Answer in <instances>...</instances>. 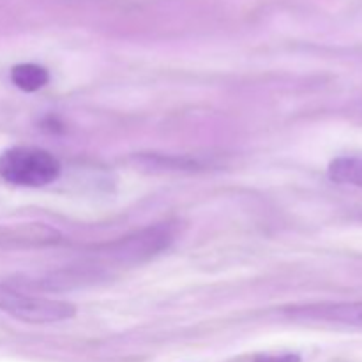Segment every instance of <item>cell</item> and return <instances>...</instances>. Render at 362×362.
<instances>
[{
	"instance_id": "cell-3",
	"label": "cell",
	"mask_w": 362,
	"mask_h": 362,
	"mask_svg": "<svg viewBox=\"0 0 362 362\" xmlns=\"http://www.w3.org/2000/svg\"><path fill=\"white\" fill-rule=\"evenodd\" d=\"M304 313L317 320L332 322V324L350 325V327L362 329V303H339V304H322V306L306 308Z\"/></svg>"
},
{
	"instance_id": "cell-6",
	"label": "cell",
	"mask_w": 362,
	"mask_h": 362,
	"mask_svg": "<svg viewBox=\"0 0 362 362\" xmlns=\"http://www.w3.org/2000/svg\"><path fill=\"white\" fill-rule=\"evenodd\" d=\"M253 362H300L297 354H281V356H258Z\"/></svg>"
},
{
	"instance_id": "cell-1",
	"label": "cell",
	"mask_w": 362,
	"mask_h": 362,
	"mask_svg": "<svg viewBox=\"0 0 362 362\" xmlns=\"http://www.w3.org/2000/svg\"><path fill=\"white\" fill-rule=\"evenodd\" d=\"M59 175V159L45 148L13 147L0 156V177L14 186L42 187Z\"/></svg>"
},
{
	"instance_id": "cell-4",
	"label": "cell",
	"mask_w": 362,
	"mask_h": 362,
	"mask_svg": "<svg viewBox=\"0 0 362 362\" xmlns=\"http://www.w3.org/2000/svg\"><path fill=\"white\" fill-rule=\"evenodd\" d=\"M11 80L25 92H35L49 81V73L37 64H18L11 69Z\"/></svg>"
},
{
	"instance_id": "cell-5",
	"label": "cell",
	"mask_w": 362,
	"mask_h": 362,
	"mask_svg": "<svg viewBox=\"0 0 362 362\" xmlns=\"http://www.w3.org/2000/svg\"><path fill=\"white\" fill-rule=\"evenodd\" d=\"M329 177L338 184H352L362 187V156L334 159L329 165Z\"/></svg>"
},
{
	"instance_id": "cell-2",
	"label": "cell",
	"mask_w": 362,
	"mask_h": 362,
	"mask_svg": "<svg viewBox=\"0 0 362 362\" xmlns=\"http://www.w3.org/2000/svg\"><path fill=\"white\" fill-rule=\"evenodd\" d=\"M0 310L28 324H53L76 315V308L73 304L32 297L9 286H0Z\"/></svg>"
}]
</instances>
